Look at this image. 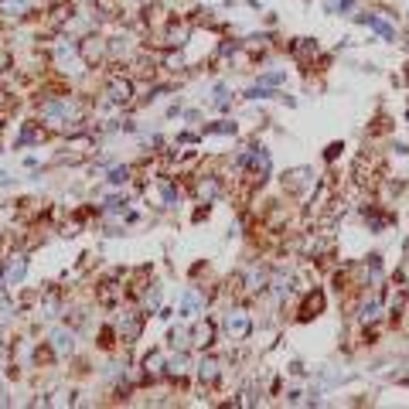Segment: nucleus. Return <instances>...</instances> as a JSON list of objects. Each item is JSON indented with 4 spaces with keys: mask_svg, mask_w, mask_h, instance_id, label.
Wrapping results in <instances>:
<instances>
[{
    "mask_svg": "<svg viewBox=\"0 0 409 409\" xmlns=\"http://www.w3.org/2000/svg\"><path fill=\"white\" fill-rule=\"evenodd\" d=\"M198 304H201V293L191 287V290H184V297H181V317H195V311H198Z\"/></svg>",
    "mask_w": 409,
    "mask_h": 409,
    "instance_id": "0eeeda50",
    "label": "nucleus"
},
{
    "mask_svg": "<svg viewBox=\"0 0 409 409\" xmlns=\"http://www.w3.org/2000/svg\"><path fill=\"white\" fill-rule=\"evenodd\" d=\"M24 273H28V256H24V253H14V256H7L0 280H4L7 287H18L20 280H24Z\"/></svg>",
    "mask_w": 409,
    "mask_h": 409,
    "instance_id": "7ed1b4c3",
    "label": "nucleus"
},
{
    "mask_svg": "<svg viewBox=\"0 0 409 409\" xmlns=\"http://www.w3.org/2000/svg\"><path fill=\"white\" fill-rule=\"evenodd\" d=\"M212 334H215L212 324H201V328H195V345L208 348V345H212Z\"/></svg>",
    "mask_w": 409,
    "mask_h": 409,
    "instance_id": "ddd939ff",
    "label": "nucleus"
},
{
    "mask_svg": "<svg viewBox=\"0 0 409 409\" xmlns=\"http://www.w3.org/2000/svg\"><path fill=\"white\" fill-rule=\"evenodd\" d=\"M130 96H134V82H130V78L113 76L106 82V99H109V102H130Z\"/></svg>",
    "mask_w": 409,
    "mask_h": 409,
    "instance_id": "20e7f679",
    "label": "nucleus"
},
{
    "mask_svg": "<svg viewBox=\"0 0 409 409\" xmlns=\"http://www.w3.org/2000/svg\"><path fill=\"white\" fill-rule=\"evenodd\" d=\"M215 195H218V184H215V181H201V184H198V198L212 201Z\"/></svg>",
    "mask_w": 409,
    "mask_h": 409,
    "instance_id": "4468645a",
    "label": "nucleus"
},
{
    "mask_svg": "<svg viewBox=\"0 0 409 409\" xmlns=\"http://www.w3.org/2000/svg\"><path fill=\"white\" fill-rule=\"evenodd\" d=\"M307 184H311V171H307V167H297V171L290 174V181H287L290 191H304Z\"/></svg>",
    "mask_w": 409,
    "mask_h": 409,
    "instance_id": "9b49d317",
    "label": "nucleus"
},
{
    "mask_svg": "<svg viewBox=\"0 0 409 409\" xmlns=\"http://www.w3.org/2000/svg\"><path fill=\"white\" fill-rule=\"evenodd\" d=\"M28 11V0H0V14H7V18H20Z\"/></svg>",
    "mask_w": 409,
    "mask_h": 409,
    "instance_id": "f8f14e48",
    "label": "nucleus"
},
{
    "mask_svg": "<svg viewBox=\"0 0 409 409\" xmlns=\"http://www.w3.org/2000/svg\"><path fill=\"white\" fill-rule=\"evenodd\" d=\"M117 328H119V338H123V341H136V334H140V328H143V317H140L136 311H126L117 321Z\"/></svg>",
    "mask_w": 409,
    "mask_h": 409,
    "instance_id": "39448f33",
    "label": "nucleus"
},
{
    "mask_svg": "<svg viewBox=\"0 0 409 409\" xmlns=\"http://www.w3.org/2000/svg\"><path fill=\"white\" fill-rule=\"evenodd\" d=\"M205 134H235V123H215V126H205Z\"/></svg>",
    "mask_w": 409,
    "mask_h": 409,
    "instance_id": "f3484780",
    "label": "nucleus"
},
{
    "mask_svg": "<svg viewBox=\"0 0 409 409\" xmlns=\"http://www.w3.org/2000/svg\"><path fill=\"white\" fill-rule=\"evenodd\" d=\"M52 348L59 351V355H65V351H72V348H76V334H72V331H65V328H59V331L52 334Z\"/></svg>",
    "mask_w": 409,
    "mask_h": 409,
    "instance_id": "423d86ee",
    "label": "nucleus"
},
{
    "mask_svg": "<svg viewBox=\"0 0 409 409\" xmlns=\"http://www.w3.org/2000/svg\"><path fill=\"white\" fill-rule=\"evenodd\" d=\"M174 345L177 348H184V345H188V331H174Z\"/></svg>",
    "mask_w": 409,
    "mask_h": 409,
    "instance_id": "a211bd4d",
    "label": "nucleus"
},
{
    "mask_svg": "<svg viewBox=\"0 0 409 409\" xmlns=\"http://www.w3.org/2000/svg\"><path fill=\"white\" fill-rule=\"evenodd\" d=\"M167 372H171V375H177V379H181V375L188 372V358H184V355H177L174 362H167Z\"/></svg>",
    "mask_w": 409,
    "mask_h": 409,
    "instance_id": "2eb2a0df",
    "label": "nucleus"
},
{
    "mask_svg": "<svg viewBox=\"0 0 409 409\" xmlns=\"http://www.w3.org/2000/svg\"><path fill=\"white\" fill-rule=\"evenodd\" d=\"M321 311H324V293L317 290V293H311V297L304 300V311H300V317L307 321V317H317Z\"/></svg>",
    "mask_w": 409,
    "mask_h": 409,
    "instance_id": "6e6552de",
    "label": "nucleus"
},
{
    "mask_svg": "<svg viewBox=\"0 0 409 409\" xmlns=\"http://www.w3.org/2000/svg\"><path fill=\"white\" fill-rule=\"evenodd\" d=\"M164 369H167V362H164V355H160V351H150V355L143 358V372H147L150 379H157Z\"/></svg>",
    "mask_w": 409,
    "mask_h": 409,
    "instance_id": "1a4fd4ad",
    "label": "nucleus"
},
{
    "mask_svg": "<svg viewBox=\"0 0 409 409\" xmlns=\"http://www.w3.org/2000/svg\"><path fill=\"white\" fill-rule=\"evenodd\" d=\"M198 379H201V382H215V379H218V362H215V358H201V362H198Z\"/></svg>",
    "mask_w": 409,
    "mask_h": 409,
    "instance_id": "9d476101",
    "label": "nucleus"
},
{
    "mask_svg": "<svg viewBox=\"0 0 409 409\" xmlns=\"http://www.w3.org/2000/svg\"><path fill=\"white\" fill-rule=\"evenodd\" d=\"M126 177H130V167H113L109 171V184H126Z\"/></svg>",
    "mask_w": 409,
    "mask_h": 409,
    "instance_id": "dca6fc26",
    "label": "nucleus"
},
{
    "mask_svg": "<svg viewBox=\"0 0 409 409\" xmlns=\"http://www.w3.org/2000/svg\"><path fill=\"white\" fill-rule=\"evenodd\" d=\"M249 331H253V317L246 311L235 307V311L225 314V334H229V341H246Z\"/></svg>",
    "mask_w": 409,
    "mask_h": 409,
    "instance_id": "f03ea898",
    "label": "nucleus"
},
{
    "mask_svg": "<svg viewBox=\"0 0 409 409\" xmlns=\"http://www.w3.org/2000/svg\"><path fill=\"white\" fill-rule=\"evenodd\" d=\"M41 117L48 119V123H55V126H61V123H69L72 117H78V109L72 99H48V102L41 106Z\"/></svg>",
    "mask_w": 409,
    "mask_h": 409,
    "instance_id": "f257e3e1",
    "label": "nucleus"
}]
</instances>
